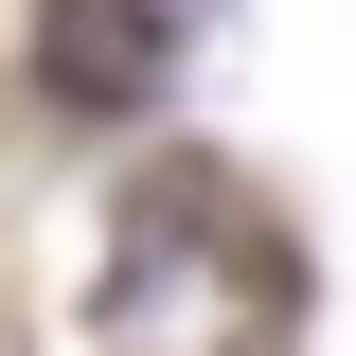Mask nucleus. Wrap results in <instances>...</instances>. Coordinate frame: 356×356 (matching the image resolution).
I'll use <instances>...</instances> for the list:
<instances>
[{
	"instance_id": "nucleus-1",
	"label": "nucleus",
	"mask_w": 356,
	"mask_h": 356,
	"mask_svg": "<svg viewBox=\"0 0 356 356\" xmlns=\"http://www.w3.org/2000/svg\"><path fill=\"white\" fill-rule=\"evenodd\" d=\"M161 18H178V0H54V18H36V89H54V107H143V89H161Z\"/></svg>"
}]
</instances>
